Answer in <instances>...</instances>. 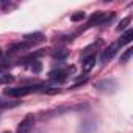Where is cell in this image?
Instances as JSON below:
<instances>
[{"instance_id":"1","label":"cell","mask_w":133,"mask_h":133,"mask_svg":"<svg viewBox=\"0 0 133 133\" xmlns=\"http://www.w3.org/2000/svg\"><path fill=\"white\" fill-rule=\"evenodd\" d=\"M41 86H22V88H6L5 94L10 97H21L25 94H30L31 91H39Z\"/></svg>"},{"instance_id":"2","label":"cell","mask_w":133,"mask_h":133,"mask_svg":"<svg viewBox=\"0 0 133 133\" xmlns=\"http://www.w3.org/2000/svg\"><path fill=\"white\" fill-rule=\"evenodd\" d=\"M94 88L96 89H99V91H105V92H113V91H116V88H117V83L114 82V80H99V82H96L94 83Z\"/></svg>"},{"instance_id":"3","label":"cell","mask_w":133,"mask_h":133,"mask_svg":"<svg viewBox=\"0 0 133 133\" xmlns=\"http://www.w3.org/2000/svg\"><path fill=\"white\" fill-rule=\"evenodd\" d=\"M33 124H35V116H33V114H27V116L21 121V124H19V127H17V133H28V131L33 128Z\"/></svg>"},{"instance_id":"4","label":"cell","mask_w":133,"mask_h":133,"mask_svg":"<svg viewBox=\"0 0 133 133\" xmlns=\"http://www.w3.org/2000/svg\"><path fill=\"white\" fill-rule=\"evenodd\" d=\"M121 45H119V42H116V44H111L108 49H105L103 50V53H102V56H100V61L105 64V63H108L113 56H114V53L117 52V49H119Z\"/></svg>"},{"instance_id":"5","label":"cell","mask_w":133,"mask_h":133,"mask_svg":"<svg viewBox=\"0 0 133 133\" xmlns=\"http://www.w3.org/2000/svg\"><path fill=\"white\" fill-rule=\"evenodd\" d=\"M80 133H94L96 131V121L92 117H88V119H83L82 125H80Z\"/></svg>"},{"instance_id":"6","label":"cell","mask_w":133,"mask_h":133,"mask_svg":"<svg viewBox=\"0 0 133 133\" xmlns=\"http://www.w3.org/2000/svg\"><path fill=\"white\" fill-rule=\"evenodd\" d=\"M49 77L58 83H63L66 82V78H68V71H64V69H56V71H52L49 74Z\"/></svg>"},{"instance_id":"7","label":"cell","mask_w":133,"mask_h":133,"mask_svg":"<svg viewBox=\"0 0 133 133\" xmlns=\"http://www.w3.org/2000/svg\"><path fill=\"white\" fill-rule=\"evenodd\" d=\"M103 17H105V13H102V11H97V13H94V14L89 17V21H88L86 27H91V25H94V24H100V22L103 21Z\"/></svg>"},{"instance_id":"8","label":"cell","mask_w":133,"mask_h":133,"mask_svg":"<svg viewBox=\"0 0 133 133\" xmlns=\"http://www.w3.org/2000/svg\"><path fill=\"white\" fill-rule=\"evenodd\" d=\"M94 64H96V56L91 55V56H86L83 59V72H89L92 68H94Z\"/></svg>"},{"instance_id":"9","label":"cell","mask_w":133,"mask_h":133,"mask_svg":"<svg viewBox=\"0 0 133 133\" xmlns=\"http://www.w3.org/2000/svg\"><path fill=\"white\" fill-rule=\"evenodd\" d=\"M24 38H25V42H30L31 45H33L35 42H41V41L44 39L42 33H33V35H25Z\"/></svg>"},{"instance_id":"10","label":"cell","mask_w":133,"mask_h":133,"mask_svg":"<svg viewBox=\"0 0 133 133\" xmlns=\"http://www.w3.org/2000/svg\"><path fill=\"white\" fill-rule=\"evenodd\" d=\"M28 47H31L30 42H19V44H14L10 49V53H16V52H21V50H27Z\"/></svg>"},{"instance_id":"11","label":"cell","mask_w":133,"mask_h":133,"mask_svg":"<svg viewBox=\"0 0 133 133\" xmlns=\"http://www.w3.org/2000/svg\"><path fill=\"white\" fill-rule=\"evenodd\" d=\"M131 39H133V30H127V31L124 33L122 39L119 41V45H122V44H127V42H130Z\"/></svg>"},{"instance_id":"12","label":"cell","mask_w":133,"mask_h":133,"mask_svg":"<svg viewBox=\"0 0 133 133\" xmlns=\"http://www.w3.org/2000/svg\"><path fill=\"white\" fill-rule=\"evenodd\" d=\"M131 22V17L130 16H127V17H124L121 22H119V25H117V31H121V30H125L127 28V25Z\"/></svg>"},{"instance_id":"13","label":"cell","mask_w":133,"mask_h":133,"mask_svg":"<svg viewBox=\"0 0 133 133\" xmlns=\"http://www.w3.org/2000/svg\"><path fill=\"white\" fill-rule=\"evenodd\" d=\"M131 55H133V49H131V47H128V49L121 55V61H122V63H127V61L131 58Z\"/></svg>"},{"instance_id":"14","label":"cell","mask_w":133,"mask_h":133,"mask_svg":"<svg viewBox=\"0 0 133 133\" xmlns=\"http://www.w3.org/2000/svg\"><path fill=\"white\" fill-rule=\"evenodd\" d=\"M68 55H69V50H58V52L53 53V58L55 59H64Z\"/></svg>"},{"instance_id":"15","label":"cell","mask_w":133,"mask_h":133,"mask_svg":"<svg viewBox=\"0 0 133 133\" xmlns=\"http://www.w3.org/2000/svg\"><path fill=\"white\" fill-rule=\"evenodd\" d=\"M13 82H14V75H11V74H5L2 78H0V83H3V85H10Z\"/></svg>"},{"instance_id":"16","label":"cell","mask_w":133,"mask_h":133,"mask_svg":"<svg viewBox=\"0 0 133 133\" xmlns=\"http://www.w3.org/2000/svg\"><path fill=\"white\" fill-rule=\"evenodd\" d=\"M85 16H86V14H85L83 11H80V13L72 14V16H71V21H72V22H80V21H83V19H85Z\"/></svg>"},{"instance_id":"17","label":"cell","mask_w":133,"mask_h":133,"mask_svg":"<svg viewBox=\"0 0 133 133\" xmlns=\"http://www.w3.org/2000/svg\"><path fill=\"white\" fill-rule=\"evenodd\" d=\"M31 71H33L35 74H39V72L42 71V64H41L39 61H33V66H31Z\"/></svg>"},{"instance_id":"18","label":"cell","mask_w":133,"mask_h":133,"mask_svg":"<svg viewBox=\"0 0 133 133\" xmlns=\"http://www.w3.org/2000/svg\"><path fill=\"white\" fill-rule=\"evenodd\" d=\"M5 133H11V131H5Z\"/></svg>"},{"instance_id":"19","label":"cell","mask_w":133,"mask_h":133,"mask_svg":"<svg viewBox=\"0 0 133 133\" xmlns=\"http://www.w3.org/2000/svg\"><path fill=\"white\" fill-rule=\"evenodd\" d=\"M0 55H2V50H0Z\"/></svg>"},{"instance_id":"20","label":"cell","mask_w":133,"mask_h":133,"mask_svg":"<svg viewBox=\"0 0 133 133\" xmlns=\"http://www.w3.org/2000/svg\"><path fill=\"white\" fill-rule=\"evenodd\" d=\"M38 133H41V131H38Z\"/></svg>"}]
</instances>
